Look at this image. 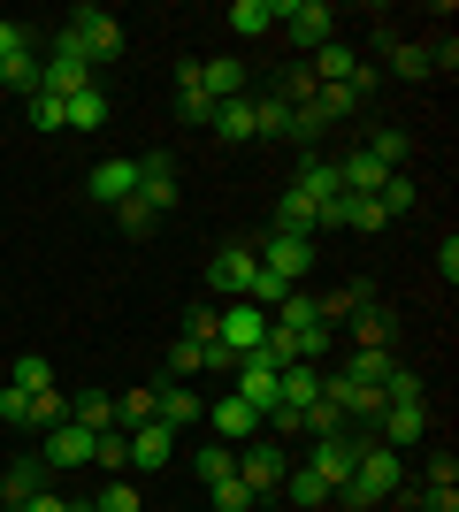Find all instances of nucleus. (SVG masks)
Masks as SVG:
<instances>
[{"instance_id": "obj_1", "label": "nucleus", "mask_w": 459, "mask_h": 512, "mask_svg": "<svg viewBox=\"0 0 459 512\" xmlns=\"http://www.w3.org/2000/svg\"><path fill=\"white\" fill-rule=\"evenodd\" d=\"M54 54H62V62H85V69L115 62V54H123V23H115V8H77V16L54 31Z\"/></svg>"}, {"instance_id": "obj_2", "label": "nucleus", "mask_w": 459, "mask_h": 512, "mask_svg": "<svg viewBox=\"0 0 459 512\" xmlns=\"http://www.w3.org/2000/svg\"><path fill=\"white\" fill-rule=\"evenodd\" d=\"M406 490V459H398V451H383L368 436V451H360V467H352V482L337 497H345L352 512H375V505H391V497Z\"/></svg>"}, {"instance_id": "obj_3", "label": "nucleus", "mask_w": 459, "mask_h": 512, "mask_svg": "<svg viewBox=\"0 0 459 512\" xmlns=\"http://www.w3.org/2000/svg\"><path fill=\"white\" fill-rule=\"evenodd\" d=\"M253 253H261V268H268L276 283H291V291H299V276L314 268V260H322V237H291V230H268L261 245H253Z\"/></svg>"}, {"instance_id": "obj_4", "label": "nucleus", "mask_w": 459, "mask_h": 512, "mask_svg": "<svg viewBox=\"0 0 459 512\" xmlns=\"http://www.w3.org/2000/svg\"><path fill=\"white\" fill-rule=\"evenodd\" d=\"M276 23L291 31L299 54H314V46L337 39V8H329V0H276Z\"/></svg>"}, {"instance_id": "obj_5", "label": "nucleus", "mask_w": 459, "mask_h": 512, "mask_svg": "<svg viewBox=\"0 0 459 512\" xmlns=\"http://www.w3.org/2000/svg\"><path fill=\"white\" fill-rule=\"evenodd\" d=\"M253 276H261V253H253V245H222L215 260H207V299H245V291H253Z\"/></svg>"}, {"instance_id": "obj_6", "label": "nucleus", "mask_w": 459, "mask_h": 512, "mask_svg": "<svg viewBox=\"0 0 459 512\" xmlns=\"http://www.w3.org/2000/svg\"><path fill=\"white\" fill-rule=\"evenodd\" d=\"M284 474H291V451L284 444H261V436H253V444H238V482L253 497H276L284 490Z\"/></svg>"}, {"instance_id": "obj_7", "label": "nucleus", "mask_w": 459, "mask_h": 512, "mask_svg": "<svg viewBox=\"0 0 459 512\" xmlns=\"http://www.w3.org/2000/svg\"><path fill=\"white\" fill-rule=\"evenodd\" d=\"M368 436H375L383 451H398V459H406V451L429 436V406H391V398H383V413L368 421Z\"/></svg>"}, {"instance_id": "obj_8", "label": "nucleus", "mask_w": 459, "mask_h": 512, "mask_svg": "<svg viewBox=\"0 0 459 512\" xmlns=\"http://www.w3.org/2000/svg\"><path fill=\"white\" fill-rule=\"evenodd\" d=\"M92 451H100V436H92V428H77V421H62V428H46V436H39V467H46V474L92 467Z\"/></svg>"}, {"instance_id": "obj_9", "label": "nucleus", "mask_w": 459, "mask_h": 512, "mask_svg": "<svg viewBox=\"0 0 459 512\" xmlns=\"http://www.w3.org/2000/svg\"><path fill=\"white\" fill-rule=\"evenodd\" d=\"M215 344H230L238 360H253V352L268 344V314H261V306H245V299H230L222 321H215Z\"/></svg>"}, {"instance_id": "obj_10", "label": "nucleus", "mask_w": 459, "mask_h": 512, "mask_svg": "<svg viewBox=\"0 0 459 512\" xmlns=\"http://www.w3.org/2000/svg\"><path fill=\"white\" fill-rule=\"evenodd\" d=\"M0 85L8 92H39V54H31V39H23V23H0Z\"/></svg>"}, {"instance_id": "obj_11", "label": "nucleus", "mask_w": 459, "mask_h": 512, "mask_svg": "<svg viewBox=\"0 0 459 512\" xmlns=\"http://www.w3.org/2000/svg\"><path fill=\"white\" fill-rule=\"evenodd\" d=\"M138 207L146 214H161V207H176V153H138Z\"/></svg>"}, {"instance_id": "obj_12", "label": "nucleus", "mask_w": 459, "mask_h": 512, "mask_svg": "<svg viewBox=\"0 0 459 512\" xmlns=\"http://www.w3.org/2000/svg\"><path fill=\"white\" fill-rule=\"evenodd\" d=\"M131 192H138V161H123V153H115V161H92V176H85L92 207H123Z\"/></svg>"}, {"instance_id": "obj_13", "label": "nucleus", "mask_w": 459, "mask_h": 512, "mask_svg": "<svg viewBox=\"0 0 459 512\" xmlns=\"http://www.w3.org/2000/svg\"><path fill=\"white\" fill-rule=\"evenodd\" d=\"M230 383H238V398H245L253 413H261V421H268V413H276V383H284V367L253 352V360H238V375H230Z\"/></svg>"}, {"instance_id": "obj_14", "label": "nucleus", "mask_w": 459, "mask_h": 512, "mask_svg": "<svg viewBox=\"0 0 459 512\" xmlns=\"http://www.w3.org/2000/svg\"><path fill=\"white\" fill-rule=\"evenodd\" d=\"M192 85L207 92V100H245V92H253V69L245 62H230V54H222V62H192Z\"/></svg>"}, {"instance_id": "obj_15", "label": "nucleus", "mask_w": 459, "mask_h": 512, "mask_svg": "<svg viewBox=\"0 0 459 512\" xmlns=\"http://www.w3.org/2000/svg\"><path fill=\"white\" fill-rule=\"evenodd\" d=\"M207 428H215V444H253V436H261V413L230 390V398H215V406H207Z\"/></svg>"}, {"instance_id": "obj_16", "label": "nucleus", "mask_w": 459, "mask_h": 512, "mask_svg": "<svg viewBox=\"0 0 459 512\" xmlns=\"http://www.w3.org/2000/svg\"><path fill=\"white\" fill-rule=\"evenodd\" d=\"M153 421L184 436V428L207 421V406H199V390H184V383H153Z\"/></svg>"}, {"instance_id": "obj_17", "label": "nucleus", "mask_w": 459, "mask_h": 512, "mask_svg": "<svg viewBox=\"0 0 459 512\" xmlns=\"http://www.w3.org/2000/svg\"><path fill=\"white\" fill-rule=\"evenodd\" d=\"M383 176H398V169H383L368 146H352L345 161H337V192H360V199H375L383 192Z\"/></svg>"}, {"instance_id": "obj_18", "label": "nucleus", "mask_w": 459, "mask_h": 512, "mask_svg": "<svg viewBox=\"0 0 459 512\" xmlns=\"http://www.w3.org/2000/svg\"><path fill=\"white\" fill-rule=\"evenodd\" d=\"M169 459H176V428H161V421L131 428V474H153V467H169Z\"/></svg>"}, {"instance_id": "obj_19", "label": "nucleus", "mask_w": 459, "mask_h": 512, "mask_svg": "<svg viewBox=\"0 0 459 512\" xmlns=\"http://www.w3.org/2000/svg\"><path fill=\"white\" fill-rule=\"evenodd\" d=\"M62 130H77V138H92V130H108V92H100V85L69 92V100H62Z\"/></svg>"}, {"instance_id": "obj_20", "label": "nucleus", "mask_w": 459, "mask_h": 512, "mask_svg": "<svg viewBox=\"0 0 459 512\" xmlns=\"http://www.w3.org/2000/svg\"><path fill=\"white\" fill-rule=\"evenodd\" d=\"M352 69H360V54H352L345 39H329V46L306 54V77H314V85H352Z\"/></svg>"}, {"instance_id": "obj_21", "label": "nucleus", "mask_w": 459, "mask_h": 512, "mask_svg": "<svg viewBox=\"0 0 459 512\" xmlns=\"http://www.w3.org/2000/svg\"><path fill=\"white\" fill-rule=\"evenodd\" d=\"M345 329H352V352H391V337H398L391 306H360V314H352Z\"/></svg>"}, {"instance_id": "obj_22", "label": "nucleus", "mask_w": 459, "mask_h": 512, "mask_svg": "<svg viewBox=\"0 0 459 512\" xmlns=\"http://www.w3.org/2000/svg\"><path fill=\"white\" fill-rule=\"evenodd\" d=\"M291 192H306L314 207H329V199H337V161H322V153H299V176H291Z\"/></svg>"}, {"instance_id": "obj_23", "label": "nucleus", "mask_w": 459, "mask_h": 512, "mask_svg": "<svg viewBox=\"0 0 459 512\" xmlns=\"http://www.w3.org/2000/svg\"><path fill=\"white\" fill-rule=\"evenodd\" d=\"M46 490V467H39V451H31V459H16V467H8V474H0V505H31V497H39Z\"/></svg>"}, {"instance_id": "obj_24", "label": "nucleus", "mask_w": 459, "mask_h": 512, "mask_svg": "<svg viewBox=\"0 0 459 512\" xmlns=\"http://www.w3.org/2000/svg\"><path fill=\"white\" fill-rule=\"evenodd\" d=\"M322 398V367L314 360H299V367H284V383H276V406H291V413H306Z\"/></svg>"}, {"instance_id": "obj_25", "label": "nucleus", "mask_w": 459, "mask_h": 512, "mask_svg": "<svg viewBox=\"0 0 459 512\" xmlns=\"http://www.w3.org/2000/svg\"><path fill=\"white\" fill-rule=\"evenodd\" d=\"M85 85H92L85 62H62V54H46V62H39V92H46V100H69V92H85Z\"/></svg>"}, {"instance_id": "obj_26", "label": "nucleus", "mask_w": 459, "mask_h": 512, "mask_svg": "<svg viewBox=\"0 0 459 512\" xmlns=\"http://www.w3.org/2000/svg\"><path fill=\"white\" fill-rule=\"evenodd\" d=\"M268 230H291V237H322V207H314L306 192H284V199H276V222H268Z\"/></svg>"}, {"instance_id": "obj_27", "label": "nucleus", "mask_w": 459, "mask_h": 512, "mask_svg": "<svg viewBox=\"0 0 459 512\" xmlns=\"http://www.w3.org/2000/svg\"><path fill=\"white\" fill-rule=\"evenodd\" d=\"M222 23H230L238 39H268V31H276V0H230Z\"/></svg>"}, {"instance_id": "obj_28", "label": "nucleus", "mask_w": 459, "mask_h": 512, "mask_svg": "<svg viewBox=\"0 0 459 512\" xmlns=\"http://www.w3.org/2000/svg\"><path fill=\"white\" fill-rule=\"evenodd\" d=\"M337 375H345V383H360V390H383V383L398 375V360H391V352H352Z\"/></svg>"}, {"instance_id": "obj_29", "label": "nucleus", "mask_w": 459, "mask_h": 512, "mask_svg": "<svg viewBox=\"0 0 459 512\" xmlns=\"http://www.w3.org/2000/svg\"><path fill=\"white\" fill-rule=\"evenodd\" d=\"M69 421L92 428V436H108V428H115V398H108V390H77V398H69Z\"/></svg>"}, {"instance_id": "obj_30", "label": "nucleus", "mask_w": 459, "mask_h": 512, "mask_svg": "<svg viewBox=\"0 0 459 512\" xmlns=\"http://www.w3.org/2000/svg\"><path fill=\"white\" fill-rule=\"evenodd\" d=\"M207 130H215V138H230V146H253V92H245V100H222Z\"/></svg>"}, {"instance_id": "obj_31", "label": "nucleus", "mask_w": 459, "mask_h": 512, "mask_svg": "<svg viewBox=\"0 0 459 512\" xmlns=\"http://www.w3.org/2000/svg\"><path fill=\"white\" fill-rule=\"evenodd\" d=\"M284 490H291V505H299V512H322V505H337V490H329V482H322L314 467H291V474H284Z\"/></svg>"}, {"instance_id": "obj_32", "label": "nucleus", "mask_w": 459, "mask_h": 512, "mask_svg": "<svg viewBox=\"0 0 459 512\" xmlns=\"http://www.w3.org/2000/svg\"><path fill=\"white\" fill-rule=\"evenodd\" d=\"M8 390H23V398L54 390V360H46V352H16V375H8Z\"/></svg>"}, {"instance_id": "obj_33", "label": "nucleus", "mask_w": 459, "mask_h": 512, "mask_svg": "<svg viewBox=\"0 0 459 512\" xmlns=\"http://www.w3.org/2000/svg\"><path fill=\"white\" fill-rule=\"evenodd\" d=\"M69 421V390H39V398H31V413H23V428H31V436H46V428H62Z\"/></svg>"}, {"instance_id": "obj_34", "label": "nucleus", "mask_w": 459, "mask_h": 512, "mask_svg": "<svg viewBox=\"0 0 459 512\" xmlns=\"http://www.w3.org/2000/svg\"><path fill=\"white\" fill-rule=\"evenodd\" d=\"M284 123H291V107L276 100V92L253 85V138H284Z\"/></svg>"}, {"instance_id": "obj_35", "label": "nucleus", "mask_w": 459, "mask_h": 512, "mask_svg": "<svg viewBox=\"0 0 459 512\" xmlns=\"http://www.w3.org/2000/svg\"><path fill=\"white\" fill-rule=\"evenodd\" d=\"M360 306H375V283H345L337 299H322V321H329V329H337V321H352V314H360Z\"/></svg>"}, {"instance_id": "obj_36", "label": "nucleus", "mask_w": 459, "mask_h": 512, "mask_svg": "<svg viewBox=\"0 0 459 512\" xmlns=\"http://www.w3.org/2000/svg\"><path fill=\"white\" fill-rule=\"evenodd\" d=\"M176 85H184V92H176V115H184V123H199V130H207V123H215V100H207V92L192 85V62H184V77H176Z\"/></svg>"}, {"instance_id": "obj_37", "label": "nucleus", "mask_w": 459, "mask_h": 512, "mask_svg": "<svg viewBox=\"0 0 459 512\" xmlns=\"http://www.w3.org/2000/svg\"><path fill=\"white\" fill-rule=\"evenodd\" d=\"M92 512H146V505H138V482H131V474H108V490L92 497Z\"/></svg>"}, {"instance_id": "obj_38", "label": "nucleus", "mask_w": 459, "mask_h": 512, "mask_svg": "<svg viewBox=\"0 0 459 512\" xmlns=\"http://www.w3.org/2000/svg\"><path fill=\"white\" fill-rule=\"evenodd\" d=\"M92 467L131 474V428H108V436H100V451H92Z\"/></svg>"}, {"instance_id": "obj_39", "label": "nucleus", "mask_w": 459, "mask_h": 512, "mask_svg": "<svg viewBox=\"0 0 459 512\" xmlns=\"http://www.w3.org/2000/svg\"><path fill=\"white\" fill-rule=\"evenodd\" d=\"M207 497H215V512H253V505H261V497H253V490L238 482V474H222V482H207Z\"/></svg>"}, {"instance_id": "obj_40", "label": "nucleus", "mask_w": 459, "mask_h": 512, "mask_svg": "<svg viewBox=\"0 0 459 512\" xmlns=\"http://www.w3.org/2000/svg\"><path fill=\"white\" fill-rule=\"evenodd\" d=\"M207 344H215V337H207ZM207 344H199V337H176V344H169V383L199 375V352H207Z\"/></svg>"}, {"instance_id": "obj_41", "label": "nucleus", "mask_w": 459, "mask_h": 512, "mask_svg": "<svg viewBox=\"0 0 459 512\" xmlns=\"http://www.w3.org/2000/svg\"><path fill=\"white\" fill-rule=\"evenodd\" d=\"M153 421V390H123L115 398V428H146Z\"/></svg>"}, {"instance_id": "obj_42", "label": "nucleus", "mask_w": 459, "mask_h": 512, "mask_svg": "<svg viewBox=\"0 0 459 512\" xmlns=\"http://www.w3.org/2000/svg\"><path fill=\"white\" fill-rule=\"evenodd\" d=\"M368 153L383 161V169H398V161L414 153V138H406V130H375V138H368Z\"/></svg>"}, {"instance_id": "obj_43", "label": "nucleus", "mask_w": 459, "mask_h": 512, "mask_svg": "<svg viewBox=\"0 0 459 512\" xmlns=\"http://www.w3.org/2000/svg\"><path fill=\"white\" fill-rule=\"evenodd\" d=\"M222 474H238V444H207L199 451V482H222Z\"/></svg>"}, {"instance_id": "obj_44", "label": "nucleus", "mask_w": 459, "mask_h": 512, "mask_svg": "<svg viewBox=\"0 0 459 512\" xmlns=\"http://www.w3.org/2000/svg\"><path fill=\"white\" fill-rule=\"evenodd\" d=\"M391 69L406 85H421V77H429V46H391Z\"/></svg>"}, {"instance_id": "obj_45", "label": "nucleus", "mask_w": 459, "mask_h": 512, "mask_svg": "<svg viewBox=\"0 0 459 512\" xmlns=\"http://www.w3.org/2000/svg\"><path fill=\"white\" fill-rule=\"evenodd\" d=\"M153 222H161V214H146L138 199H123V207H115V230H123V237H153Z\"/></svg>"}, {"instance_id": "obj_46", "label": "nucleus", "mask_w": 459, "mask_h": 512, "mask_svg": "<svg viewBox=\"0 0 459 512\" xmlns=\"http://www.w3.org/2000/svg\"><path fill=\"white\" fill-rule=\"evenodd\" d=\"M23 115H31V130H62V100H46V92H31Z\"/></svg>"}, {"instance_id": "obj_47", "label": "nucleus", "mask_w": 459, "mask_h": 512, "mask_svg": "<svg viewBox=\"0 0 459 512\" xmlns=\"http://www.w3.org/2000/svg\"><path fill=\"white\" fill-rule=\"evenodd\" d=\"M375 199H383V214L398 222V214L414 207V184H406V176H383V192H375Z\"/></svg>"}, {"instance_id": "obj_48", "label": "nucleus", "mask_w": 459, "mask_h": 512, "mask_svg": "<svg viewBox=\"0 0 459 512\" xmlns=\"http://www.w3.org/2000/svg\"><path fill=\"white\" fill-rule=\"evenodd\" d=\"M215 321H222V306H207V299H199L192 314H184V337H199V344H207V337H215Z\"/></svg>"}, {"instance_id": "obj_49", "label": "nucleus", "mask_w": 459, "mask_h": 512, "mask_svg": "<svg viewBox=\"0 0 459 512\" xmlns=\"http://www.w3.org/2000/svg\"><path fill=\"white\" fill-rule=\"evenodd\" d=\"M429 490H459V459L452 451H429Z\"/></svg>"}, {"instance_id": "obj_50", "label": "nucleus", "mask_w": 459, "mask_h": 512, "mask_svg": "<svg viewBox=\"0 0 459 512\" xmlns=\"http://www.w3.org/2000/svg\"><path fill=\"white\" fill-rule=\"evenodd\" d=\"M199 375H238V352H230V344H207V352H199Z\"/></svg>"}, {"instance_id": "obj_51", "label": "nucleus", "mask_w": 459, "mask_h": 512, "mask_svg": "<svg viewBox=\"0 0 459 512\" xmlns=\"http://www.w3.org/2000/svg\"><path fill=\"white\" fill-rule=\"evenodd\" d=\"M23 413H31V398H23V390H0V421L23 428Z\"/></svg>"}, {"instance_id": "obj_52", "label": "nucleus", "mask_w": 459, "mask_h": 512, "mask_svg": "<svg viewBox=\"0 0 459 512\" xmlns=\"http://www.w3.org/2000/svg\"><path fill=\"white\" fill-rule=\"evenodd\" d=\"M437 268H444V283H459V237L444 230V245H437Z\"/></svg>"}, {"instance_id": "obj_53", "label": "nucleus", "mask_w": 459, "mask_h": 512, "mask_svg": "<svg viewBox=\"0 0 459 512\" xmlns=\"http://www.w3.org/2000/svg\"><path fill=\"white\" fill-rule=\"evenodd\" d=\"M23 512H85V505H69L62 490H39V497H31V505H23Z\"/></svg>"}, {"instance_id": "obj_54", "label": "nucleus", "mask_w": 459, "mask_h": 512, "mask_svg": "<svg viewBox=\"0 0 459 512\" xmlns=\"http://www.w3.org/2000/svg\"><path fill=\"white\" fill-rule=\"evenodd\" d=\"M0 512H16V505H0Z\"/></svg>"}, {"instance_id": "obj_55", "label": "nucleus", "mask_w": 459, "mask_h": 512, "mask_svg": "<svg viewBox=\"0 0 459 512\" xmlns=\"http://www.w3.org/2000/svg\"><path fill=\"white\" fill-rule=\"evenodd\" d=\"M85 512H92V505H85Z\"/></svg>"}]
</instances>
